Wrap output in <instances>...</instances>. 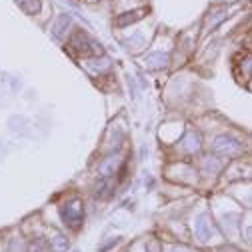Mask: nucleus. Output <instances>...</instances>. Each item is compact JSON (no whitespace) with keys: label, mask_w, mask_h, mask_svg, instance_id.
<instances>
[{"label":"nucleus","mask_w":252,"mask_h":252,"mask_svg":"<svg viewBox=\"0 0 252 252\" xmlns=\"http://www.w3.org/2000/svg\"><path fill=\"white\" fill-rule=\"evenodd\" d=\"M64 216H66V220H68L70 226H76L78 220L82 218V204H80V202H72V204H68L66 210H64Z\"/></svg>","instance_id":"obj_1"},{"label":"nucleus","mask_w":252,"mask_h":252,"mask_svg":"<svg viewBox=\"0 0 252 252\" xmlns=\"http://www.w3.org/2000/svg\"><path fill=\"white\" fill-rule=\"evenodd\" d=\"M248 238H250V242H252V228L248 230Z\"/></svg>","instance_id":"obj_2"}]
</instances>
